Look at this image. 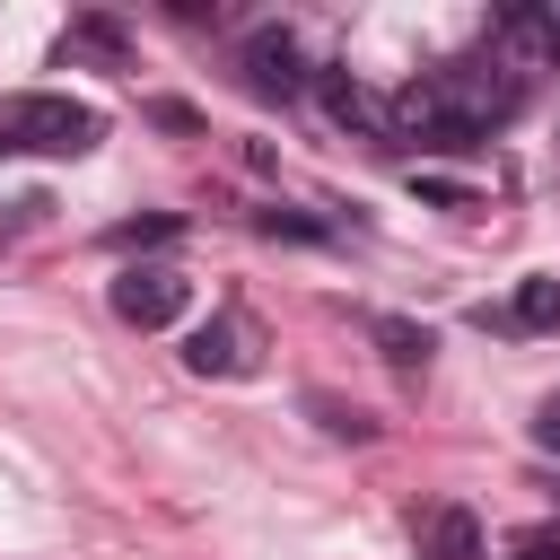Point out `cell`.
Returning a JSON list of instances; mask_svg holds the SVG:
<instances>
[{"label":"cell","mask_w":560,"mask_h":560,"mask_svg":"<svg viewBox=\"0 0 560 560\" xmlns=\"http://www.w3.org/2000/svg\"><path fill=\"white\" fill-rule=\"evenodd\" d=\"M438 79V96H446V114L455 122H472L481 140H490V122H508L516 105H525V70L516 61H499V52H472V61H446V70H429Z\"/></svg>","instance_id":"1"},{"label":"cell","mask_w":560,"mask_h":560,"mask_svg":"<svg viewBox=\"0 0 560 560\" xmlns=\"http://www.w3.org/2000/svg\"><path fill=\"white\" fill-rule=\"evenodd\" d=\"M96 114L88 105H70V96H44V88H26V96H0V149H61V158H79V149H96Z\"/></svg>","instance_id":"2"},{"label":"cell","mask_w":560,"mask_h":560,"mask_svg":"<svg viewBox=\"0 0 560 560\" xmlns=\"http://www.w3.org/2000/svg\"><path fill=\"white\" fill-rule=\"evenodd\" d=\"M184 306H192V280H184V271H166V262H131V271H114V315H122V324L166 332Z\"/></svg>","instance_id":"3"},{"label":"cell","mask_w":560,"mask_h":560,"mask_svg":"<svg viewBox=\"0 0 560 560\" xmlns=\"http://www.w3.org/2000/svg\"><path fill=\"white\" fill-rule=\"evenodd\" d=\"M315 105H324L341 131H359V140H394V122H385V96H376L368 79H350V70H315Z\"/></svg>","instance_id":"4"},{"label":"cell","mask_w":560,"mask_h":560,"mask_svg":"<svg viewBox=\"0 0 560 560\" xmlns=\"http://www.w3.org/2000/svg\"><path fill=\"white\" fill-rule=\"evenodd\" d=\"M245 79H254L262 96H298V88H306L289 26H254V35H245Z\"/></svg>","instance_id":"5"},{"label":"cell","mask_w":560,"mask_h":560,"mask_svg":"<svg viewBox=\"0 0 560 560\" xmlns=\"http://www.w3.org/2000/svg\"><path fill=\"white\" fill-rule=\"evenodd\" d=\"M420 560H481V516H472L464 499L429 508V516H420Z\"/></svg>","instance_id":"6"},{"label":"cell","mask_w":560,"mask_h":560,"mask_svg":"<svg viewBox=\"0 0 560 560\" xmlns=\"http://www.w3.org/2000/svg\"><path fill=\"white\" fill-rule=\"evenodd\" d=\"M499 35H508L516 52H534V61H560V9H525V0H508V9H499Z\"/></svg>","instance_id":"7"},{"label":"cell","mask_w":560,"mask_h":560,"mask_svg":"<svg viewBox=\"0 0 560 560\" xmlns=\"http://www.w3.org/2000/svg\"><path fill=\"white\" fill-rule=\"evenodd\" d=\"M368 341H376L402 376H411V368H429V350H438V341H429V324H411V315H368Z\"/></svg>","instance_id":"8"},{"label":"cell","mask_w":560,"mask_h":560,"mask_svg":"<svg viewBox=\"0 0 560 560\" xmlns=\"http://www.w3.org/2000/svg\"><path fill=\"white\" fill-rule=\"evenodd\" d=\"M184 368H192V376H236V368H245V350H236V324H219V315H210V324H192V341H184Z\"/></svg>","instance_id":"9"},{"label":"cell","mask_w":560,"mask_h":560,"mask_svg":"<svg viewBox=\"0 0 560 560\" xmlns=\"http://www.w3.org/2000/svg\"><path fill=\"white\" fill-rule=\"evenodd\" d=\"M184 236V219L175 210H149V219H122L114 228V254H158V245H175Z\"/></svg>","instance_id":"10"},{"label":"cell","mask_w":560,"mask_h":560,"mask_svg":"<svg viewBox=\"0 0 560 560\" xmlns=\"http://www.w3.org/2000/svg\"><path fill=\"white\" fill-rule=\"evenodd\" d=\"M525 332H560V280H525L516 289V306H508Z\"/></svg>","instance_id":"11"},{"label":"cell","mask_w":560,"mask_h":560,"mask_svg":"<svg viewBox=\"0 0 560 560\" xmlns=\"http://www.w3.org/2000/svg\"><path fill=\"white\" fill-rule=\"evenodd\" d=\"M254 228H262V236H289V245H324V236H332L324 219H306V210H280V201H271V210H254Z\"/></svg>","instance_id":"12"},{"label":"cell","mask_w":560,"mask_h":560,"mask_svg":"<svg viewBox=\"0 0 560 560\" xmlns=\"http://www.w3.org/2000/svg\"><path fill=\"white\" fill-rule=\"evenodd\" d=\"M411 192H420V201H438V210H481V192H472V184L429 175V166H411Z\"/></svg>","instance_id":"13"},{"label":"cell","mask_w":560,"mask_h":560,"mask_svg":"<svg viewBox=\"0 0 560 560\" xmlns=\"http://www.w3.org/2000/svg\"><path fill=\"white\" fill-rule=\"evenodd\" d=\"M306 411L332 429V438H376V420L359 411V402H332V394H306Z\"/></svg>","instance_id":"14"},{"label":"cell","mask_w":560,"mask_h":560,"mask_svg":"<svg viewBox=\"0 0 560 560\" xmlns=\"http://www.w3.org/2000/svg\"><path fill=\"white\" fill-rule=\"evenodd\" d=\"M508 560H560V525H516L508 534Z\"/></svg>","instance_id":"15"},{"label":"cell","mask_w":560,"mask_h":560,"mask_svg":"<svg viewBox=\"0 0 560 560\" xmlns=\"http://www.w3.org/2000/svg\"><path fill=\"white\" fill-rule=\"evenodd\" d=\"M70 35H79V44H96V52H122V26H114V18H79Z\"/></svg>","instance_id":"16"},{"label":"cell","mask_w":560,"mask_h":560,"mask_svg":"<svg viewBox=\"0 0 560 560\" xmlns=\"http://www.w3.org/2000/svg\"><path fill=\"white\" fill-rule=\"evenodd\" d=\"M149 122H158V131H201V114H192V105H175V96H158V105H149Z\"/></svg>","instance_id":"17"},{"label":"cell","mask_w":560,"mask_h":560,"mask_svg":"<svg viewBox=\"0 0 560 560\" xmlns=\"http://www.w3.org/2000/svg\"><path fill=\"white\" fill-rule=\"evenodd\" d=\"M534 446H551V455H560V394L534 411Z\"/></svg>","instance_id":"18"}]
</instances>
